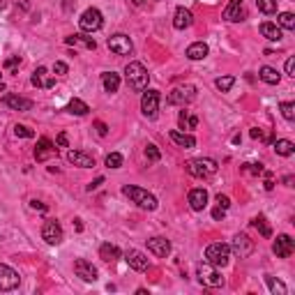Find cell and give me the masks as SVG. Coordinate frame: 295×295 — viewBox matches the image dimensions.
Instances as JSON below:
<instances>
[{
    "mask_svg": "<svg viewBox=\"0 0 295 295\" xmlns=\"http://www.w3.org/2000/svg\"><path fill=\"white\" fill-rule=\"evenodd\" d=\"M286 74H288V76H295V58H288V60H286Z\"/></svg>",
    "mask_w": 295,
    "mask_h": 295,
    "instance_id": "45",
    "label": "cell"
},
{
    "mask_svg": "<svg viewBox=\"0 0 295 295\" xmlns=\"http://www.w3.org/2000/svg\"><path fill=\"white\" fill-rule=\"evenodd\" d=\"M19 65H21V58H19V56H14V58H10V60H5V69H10V72H14Z\"/></svg>",
    "mask_w": 295,
    "mask_h": 295,
    "instance_id": "43",
    "label": "cell"
},
{
    "mask_svg": "<svg viewBox=\"0 0 295 295\" xmlns=\"http://www.w3.org/2000/svg\"><path fill=\"white\" fill-rule=\"evenodd\" d=\"M159 99H162V95H159V90H147L143 92L141 97V111L145 118H157V111H159Z\"/></svg>",
    "mask_w": 295,
    "mask_h": 295,
    "instance_id": "7",
    "label": "cell"
},
{
    "mask_svg": "<svg viewBox=\"0 0 295 295\" xmlns=\"http://www.w3.org/2000/svg\"><path fill=\"white\" fill-rule=\"evenodd\" d=\"M205 56H208V44H203V42H194V44L187 49L189 60H203Z\"/></svg>",
    "mask_w": 295,
    "mask_h": 295,
    "instance_id": "29",
    "label": "cell"
},
{
    "mask_svg": "<svg viewBox=\"0 0 295 295\" xmlns=\"http://www.w3.org/2000/svg\"><path fill=\"white\" fill-rule=\"evenodd\" d=\"M261 35L265 37V40H270V42H279V40H281V28H279L277 23L265 21V23H261Z\"/></svg>",
    "mask_w": 295,
    "mask_h": 295,
    "instance_id": "27",
    "label": "cell"
},
{
    "mask_svg": "<svg viewBox=\"0 0 295 295\" xmlns=\"http://www.w3.org/2000/svg\"><path fill=\"white\" fill-rule=\"evenodd\" d=\"M231 251L238 256V258H247V256H251V251H254V240H249V235H244V233H238V235L233 238Z\"/></svg>",
    "mask_w": 295,
    "mask_h": 295,
    "instance_id": "11",
    "label": "cell"
},
{
    "mask_svg": "<svg viewBox=\"0 0 295 295\" xmlns=\"http://www.w3.org/2000/svg\"><path fill=\"white\" fill-rule=\"evenodd\" d=\"M279 111H281V115H284L288 122H293L295 120V104L293 102H281L279 104Z\"/></svg>",
    "mask_w": 295,
    "mask_h": 295,
    "instance_id": "38",
    "label": "cell"
},
{
    "mask_svg": "<svg viewBox=\"0 0 295 295\" xmlns=\"http://www.w3.org/2000/svg\"><path fill=\"white\" fill-rule=\"evenodd\" d=\"M30 208H33V210H40V212L46 210V205L42 203V201H30Z\"/></svg>",
    "mask_w": 295,
    "mask_h": 295,
    "instance_id": "50",
    "label": "cell"
},
{
    "mask_svg": "<svg viewBox=\"0 0 295 295\" xmlns=\"http://www.w3.org/2000/svg\"><path fill=\"white\" fill-rule=\"evenodd\" d=\"M106 44H108V49H111L115 56H129V53L134 51V44H131V40L127 37V35H122V33L111 35Z\"/></svg>",
    "mask_w": 295,
    "mask_h": 295,
    "instance_id": "8",
    "label": "cell"
},
{
    "mask_svg": "<svg viewBox=\"0 0 295 295\" xmlns=\"http://www.w3.org/2000/svg\"><path fill=\"white\" fill-rule=\"evenodd\" d=\"M224 212H226L224 208H217V210L212 212V217H215V219H224Z\"/></svg>",
    "mask_w": 295,
    "mask_h": 295,
    "instance_id": "51",
    "label": "cell"
},
{
    "mask_svg": "<svg viewBox=\"0 0 295 295\" xmlns=\"http://www.w3.org/2000/svg\"><path fill=\"white\" fill-rule=\"evenodd\" d=\"M178 122H180V127L185 129H194V127L199 125V118L196 115H189V111H180V118H178Z\"/></svg>",
    "mask_w": 295,
    "mask_h": 295,
    "instance_id": "34",
    "label": "cell"
},
{
    "mask_svg": "<svg viewBox=\"0 0 295 295\" xmlns=\"http://www.w3.org/2000/svg\"><path fill=\"white\" fill-rule=\"evenodd\" d=\"M125 261L131 270H136V272H145L147 267H150V261H147V256L141 254L138 249H127L125 251Z\"/></svg>",
    "mask_w": 295,
    "mask_h": 295,
    "instance_id": "13",
    "label": "cell"
},
{
    "mask_svg": "<svg viewBox=\"0 0 295 295\" xmlns=\"http://www.w3.org/2000/svg\"><path fill=\"white\" fill-rule=\"evenodd\" d=\"M233 83H235V76H219V79L215 81L217 90H221V92H228L233 88Z\"/></svg>",
    "mask_w": 295,
    "mask_h": 295,
    "instance_id": "37",
    "label": "cell"
},
{
    "mask_svg": "<svg viewBox=\"0 0 295 295\" xmlns=\"http://www.w3.org/2000/svg\"><path fill=\"white\" fill-rule=\"evenodd\" d=\"M99 258L106 261V263H113V261H118L120 258V249L111 242H104L102 247H99Z\"/></svg>",
    "mask_w": 295,
    "mask_h": 295,
    "instance_id": "26",
    "label": "cell"
},
{
    "mask_svg": "<svg viewBox=\"0 0 295 295\" xmlns=\"http://www.w3.org/2000/svg\"><path fill=\"white\" fill-rule=\"evenodd\" d=\"M196 97V88L194 85H180V88H173V90L169 92V97H166V102L169 104H180V106H185V104H189Z\"/></svg>",
    "mask_w": 295,
    "mask_h": 295,
    "instance_id": "9",
    "label": "cell"
},
{
    "mask_svg": "<svg viewBox=\"0 0 295 295\" xmlns=\"http://www.w3.org/2000/svg\"><path fill=\"white\" fill-rule=\"evenodd\" d=\"M131 3H134V5H143V3H145V0H131Z\"/></svg>",
    "mask_w": 295,
    "mask_h": 295,
    "instance_id": "55",
    "label": "cell"
},
{
    "mask_svg": "<svg viewBox=\"0 0 295 295\" xmlns=\"http://www.w3.org/2000/svg\"><path fill=\"white\" fill-rule=\"evenodd\" d=\"M95 129H97V134H99V136H106V134H108V127L104 125V122H95Z\"/></svg>",
    "mask_w": 295,
    "mask_h": 295,
    "instance_id": "47",
    "label": "cell"
},
{
    "mask_svg": "<svg viewBox=\"0 0 295 295\" xmlns=\"http://www.w3.org/2000/svg\"><path fill=\"white\" fill-rule=\"evenodd\" d=\"M256 5L263 14H274L277 12V0H256Z\"/></svg>",
    "mask_w": 295,
    "mask_h": 295,
    "instance_id": "39",
    "label": "cell"
},
{
    "mask_svg": "<svg viewBox=\"0 0 295 295\" xmlns=\"http://www.w3.org/2000/svg\"><path fill=\"white\" fill-rule=\"evenodd\" d=\"M277 26L279 28H286V30H295V17L290 12H281L277 17Z\"/></svg>",
    "mask_w": 295,
    "mask_h": 295,
    "instance_id": "33",
    "label": "cell"
},
{
    "mask_svg": "<svg viewBox=\"0 0 295 295\" xmlns=\"http://www.w3.org/2000/svg\"><path fill=\"white\" fill-rule=\"evenodd\" d=\"M147 249L153 251L155 256H159V258H166V256L171 254V242L166 238H150L147 240Z\"/></svg>",
    "mask_w": 295,
    "mask_h": 295,
    "instance_id": "20",
    "label": "cell"
},
{
    "mask_svg": "<svg viewBox=\"0 0 295 295\" xmlns=\"http://www.w3.org/2000/svg\"><path fill=\"white\" fill-rule=\"evenodd\" d=\"M192 23H194L192 12L185 10V7H178L176 14H173V28H176V30H185V28H189Z\"/></svg>",
    "mask_w": 295,
    "mask_h": 295,
    "instance_id": "21",
    "label": "cell"
},
{
    "mask_svg": "<svg viewBox=\"0 0 295 295\" xmlns=\"http://www.w3.org/2000/svg\"><path fill=\"white\" fill-rule=\"evenodd\" d=\"M244 17H247V10H244L242 0H231L228 7L224 10V19H226V21H242Z\"/></svg>",
    "mask_w": 295,
    "mask_h": 295,
    "instance_id": "19",
    "label": "cell"
},
{
    "mask_svg": "<svg viewBox=\"0 0 295 295\" xmlns=\"http://www.w3.org/2000/svg\"><path fill=\"white\" fill-rule=\"evenodd\" d=\"M284 182H286V187H293V176H286Z\"/></svg>",
    "mask_w": 295,
    "mask_h": 295,
    "instance_id": "53",
    "label": "cell"
},
{
    "mask_svg": "<svg viewBox=\"0 0 295 295\" xmlns=\"http://www.w3.org/2000/svg\"><path fill=\"white\" fill-rule=\"evenodd\" d=\"M0 76H3V74H0Z\"/></svg>",
    "mask_w": 295,
    "mask_h": 295,
    "instance_id": "56",
    "label": "cell"
},
{
    "mask_svg": "<svg viewBox=\"0 0 295 295\" xmlns=\"http://www.w3.org/2000/svg\"><path fill=\"white\" fill-rule=\"evenodd\" d=\"M65 42H67V44L69 46H76V44H83V46H88V49H90V51H92V49H95V40H90V37H83V35H72V37H67V40H65Z\"/></svg>",
    "mask_w": 295,
    "mask_h": 295,
    "instance_id": "32",
    "label": "cell"
},
{
    "mask_svg": "<svg viewBox=\"0 0 295 295\" xmlns=\"http://www.w3.org/2000/svg\"><path fill=\"white\" fill-rule=\"evenodd\" d=\"M30 83H33L35 88H53V85H56V79H53V74H49L46 67H37L33 72Z\"/></svg>",
    "mask_w": 295,
    "mask_h": 295,
    "instance_id": "18",
    "label": "cell"
},
{
    "mask_svg": "<svg viewBox=\"0 0 295 295\" xmlns=\"http://www.w3.org/2000/svg\"><path fill=\"white\" fill-rule=\"evenodd\" d=\"M74 272H76V277L83 279V281H97V267L90 261H85V258L74 261Z\"/></svg>",
    "mask_w": 295,
    "mask_h": 295,
    "instance_id": "15",
    "label": "cell"
},
{
    "mask_svg": "<svg viewBox=\"0 0 295 295\" xmlns=\"http://www.w3.org/2000/svg\"><path fill=\"white\" fill-rule=\"evenodd\" d=\"M42 238L46 240V244H60L65 238L63 226H60L56 219H46L44 226H42Z\"/></svg>",
    "mask_w": 295,
    "mask_h": 295,
    "instance_id": "10",
    "label": "cell"
},
{
    "mask_svg": "<svg viewBox=\"0 0 295 295\" xmlns=\"http://www.w3.org/2000/svg\"><path fill=\"white\" fill-rule=\"evenodd\" d=\"M122 194H125L127 199H131V203H136L138 208H143V210H157V199L150 192H145V189L134 187V185H125Z\"/></svg>",
    "mask_w": 295,
    "mask_h": 295,
    "instance_id": "1",
    "label": "cell"
},
{
    "mask_svg": "<svg viewBox=\"0 0 295 295\" xmlns=\"http://www.w3.org/2000/svg\"><path fill=\"white\" fill-rule=\"evenodd\" d=\"M251 224H254V226L258 228V231H261L263 238H272V228H270V226L265 224V217H256V219L251 221Z\"/></svg>",
    "mask_w": 295,
    "mask_h": 295,
    "instance_id": "36",
    "label": "cell"
},
{
    "mask_svg": "<svg viewBox=\"0 0 295 295\" xmlns=\"http://www.w3.org/2000/svg\"><path fill=\"white\" fill-rule=\"evenodd\" d=\"M67 111H69V113H74V115H85L88 111H90V106H88L85 102H81V99H76V97H74L72 102H69Z\"/></svg>",
    "mask_w": 295,
    "mask_h": 295,
    "instance_id": "31",
    "label": "cell"
},
{
    "mask_svg": "<svg viewBox=\"0 0 295 295\" xmlns=\"http://www.w3.org/2000/svg\"><path fill=\"white\" fill-rule=\"evenodd\" d=\"M53 74H58V76H65V74H67V65L58 60V63L53 65Z\"/></svg>",
    "mask_w": 295,
    "mask_h": 295,
    "instance_id": "44",
    "label": "cell"
},
{
    "mask_svg": "<svg viewBox=\"0 0 295 295\" xmlns=\"http://www.w3.org/2000/svg\"><path fill=\"white\" fill-rule=\"evenodd\" d=\"M217 205H219V208H224V210H226L228 205H231V201H228V196H221V194H219V196H217Z\"/></svg>",
    "mask_w": 295,
    "mask_h": 295,
    "instance_id": "48",
    "label": "cell"
},
{
    "mask_svg": "<svg viewBox=\"0 0 295 295\" xmlns=\"http://www.w3.org/2000/svg\"><path fill=\"white\" fill-rule=\"evenodd\" d=\"M102 83H104V90H106V92H118L120 76L115 72H104L102 74Z\"/></svg>",
    "mask_w": 295,
    "mask_h": 295,
    "instance_id": "28",
    "label": "cell"
},
{
    "mask_svg": "<svg viewBox=\"0 0 295 295\" xmlns=\"http://www.w3.org/2000/svg\"><path fill=\"white\" fill-rule=\"evenodd\" d=\"M14 134H17V136H21V138H33L35 136V131L30 129V127H26V125H17V127H14Z\"/></svg>",
    "mask_w": 295,
    "mask_h": 295,
    "instance_id": "41",
    "label": "cell"
},
{
    "mask_svg": "<svg viewBox=\"0 0 295 295\" xmlns=\"http://www.w3.org/2000/svg\"><path fill=\"white\" fill-rule=\"evenodd\" d=\"M145 157H147V162H159V157H162V155H159L157 145H153V143H150V145L145 147Z\"/></svg>",
    "mask_w": 295,
    "mask_h": 295,
    "instance_id": "42",
    "label": "cell"
},
{
    "mask_svg": "<svg viewBox=\"0 0 295 295\" xmlns=\"http://www.w3.org/2000/svg\"><path fill=\"white\" fill-rule=\"evenodd\" d=\"M196 277H199L201 284L210 286V288H219V286L224 284V277H221V274L217 272V267L210 265L208 261H203V263L196 265Z\"/></svg>",
    "mask_w": 295,
    "mask_h": 295,
    "instance_id": "5",
    "label": "cell"
},
{
    "mask_svg": "<svg viewBox=\"0 0 295 295\" xmlns=\"http://www.w3.org/2000/svg\"><path fill=\"white\" fill-rule=\"evenodd\" d=\"M104 185V178H97L95 182H90V185H88V192H95V189H99Z\"/></svg>",
    "mask_w": 295,
    "mask_h": 295,
    "instance_id": "49",
    "label": "cell"
},
{
    "mask_svg": "<svg viewBox=\"0 0 295 295\" xmlns=\"http://www.w3.org/2000/svg\"><path fill=\"white\" fill-rule=\"evenodd\" d=\"M274 150H277L279 157H290V155L295 153V145L288 141V138H279V141L274 143Z\"/></svg>",
    "mask_w": 295,
    "mask_h": 295,
    "instance_id": "30",
    "label": "cell"
},
{
    "mask_svg": "<svg viewBox=\"0 0 295 295\" xmlns=\"http://www.w3.org/2000/svg\"><path fill=\"white\" fill-rule=\"evenodd\" d=\"M19 281H21V277H19L17 270L0 263V290H14L19 286Z\"/></svg>",
    "mask_w": 295,
    "mask_h": 295,
    "instance_id": "12",
    "label": "cell"
},
{
    "mask_svg": "<svg viewBox=\"0 0 295 295\" xmlns=\"http://www.w3.org/2000/svg\"><path fill=\"white\" fill-rule=\"evenodd\" d=\"M274 187V182H272V176H270V173H267V180H265V189L267 192H270V189Z\"/></svg>",
    "mask_w": 295,
    "mask_h": 295,
    "instance_id": "52",
    "label": "cell"
},
{
    "mask_svg": "<svg viewBox=\"0 0 295 295\" xmlns=\"http://www.w3.org/2000/svg\"><path fill=\"white\" fill-rule=\"evenodd\" d=\"M125 76H127V83H129L131 90H145L147 88V69L143 67L141 63H129L125 67Z\"/></svg>",
    "mask_w": 295,
    "mask_h": 295,
    "instance_id": "3",
    "label": "cell"
},
{
    "mask_svg": "<svg viewBox=\"0 0 295 295\" xmlns=\"http://www.w3.org/2000/svg\"><path fill=\"white\" fill-rule=\"evenodd\" d=\"M251 136H254V138H261V136H263L261 129H251Z\"/></svg>",
    "mask_w": 295,
    "mask_h": 295,
    "instance_id": "54",
    "label": "cell"
},
{
    "mask_svg": "<svg viewBox=\"0 0 295 295\" xmlns=\"http://www.w3.org/2000/svg\"><path fill=\"white\" fill-rule=\"evenodd\" d=\"M169 136H171V141L176 143L178 147H185V150H192V147H196V138L189 136V134H182V131L173 129Z\"/></svg>",
    "mask_w": 295,
    "mask_h": 295,
    "instance_id": "24",
    "label": "cell"
},
{
    "mask_svg": "<svg viewBox=\"0 0 295 295\" xmlns=\"http://www.w3.org/2000/svg\"><path fill=\"white\" fill-rule=\"evenodd\" d=\"M205 261L215 267H226L231 261V247L224 242H215L205 249Z\"/></svg>",
    "mask_w": 295,
    "mask_h": 295,
    "instance_id": "4",
    "label": "cell"
},
{
    "mask_svg": "<svg viewBox=\"0 0 295 295\" xmlns=\"http://www.w3.org/2000/svg\"><path fill=\"white\" fill-rule=\"evenodd\" d=\"M189 205H192V210H196V212L205 210V205H208V192H205V189H192V192H189Z\"/></svg>",
    "mask_w": 295,
    "mask_h": 295,
    "instance_id": "23",
    "label": "cell"
},
{
    "mask_svg": "<svg viewBox=\"0 0 295 295\" xmlns=\"http://www.w3.org/2000/svg\"><path fill=\"white\" fill-rule=\"evenodd\" d=\"M258 79H261L263 83H267V85H277L279 81H281V74H279L274 67H267L265 65V67L258 69Z\"/></svg>",
    "mask_w": 295,
    "mask_h": 295,
    "instance_id": "25",
    "label": "cell"
},
{
    "mask_svg": "<svg viewBox=\"0 0 295 295\" xmlns=\"http://www.w3.org/2000/svg\"><path fill=\"white\" fill-rule=\"evenodd\" d=\"M106 166H108V169H120V166H122V155H120V153L106 155Z\"/></svg>",
    "mask_w": 295,
    "mask_h": 295,
    "instance_id": "40",
    "label": "cell"
},
{
    "mask_svg": "<svg viewBox=\"0 0 295 295\" xmlns=\"http://www.w3.org/2000/svg\"><path fill=\"white\" fill-rule=\"evenodd\" d=\"M79 26H81V30H85V33H95V30H99L104 26L102 12L97 10V7L85 10L83 14H81V19H79Z\"/></svg>",
    "mask_w": 295,
    "mask_h": 295,
    "instance_id": "6",
    "label": "cell"
},
{
    "mask_svg": "<svg viewBox=\"0 0 295 295\" xmlns=\"http://www.w3.org/2000/svg\"><path fill=\"white\" fill-rule=\"evenodd\" d=\"M56 145H58V147H67V134H65V131H60V134H58Z\"/></svg>",
    "mask_w": 295,
    "mask_h": 295,
    "instance_id": "46",
    "label": "cell"
},
{
    "mask_svg": "<svg viewBox=\"0 0 295 295\" xmlns=\"http://www.w3.org/2000/svg\"><path fill=\"white\" fill-rule=\"evenodd\" d=\"M265 284L270 286V290H272L274 295H286L288 293V288L284 286V281H279V279H274V277H265Z\"/></svg>",
    "mask_w": 295,
    "mask_h": 295,
    "instance_id": "35",
    "label": "cell"
},
{
    "mask_svg": "<svg viewBox=\"0 0 295 295\" xmlns=\"http://www.w3.org/2000/svg\"><path fill=\"white\" fill-rule=\"evenodd\" d=\"M53 155H58L56 143H53L51 138L42 136L40 141H37V147H35V159H37V162H46V159L53 157Z\"/></svg>",
    "mask_w": 295,
    "mask_h": 295,
    "instance_id": "14",
    "label": "cell"
},
{
    "mask_svg": "<svg viewBox=\"0 0 295 295\" xmlns=\"http://www.w3.org/2000/svg\"><path fill=\"white\" fill-rule=\"evenodd\" d=\"M67 162L74 166H79V169H92L95 166V157L83 150H69L67 153Z\"/></svg>",
    "mask_w": 295,
    "mask_h": 295,
    "instance_id": "17",
    "label": "cell"
},
{
    "mask_svg": "<svg viewBox=\"0 0 295 295\" xmlns=\"http://www.w3.org/2000/svg\"><path fill=\"white\" fill-rule=\"evenodd\" d=\"M185 169L194 178H210L217 173V162L208 157H196V159H189L187 164H185Z\"/></svg>",
    "mask_w": 295,
    "mask_h": 295,
    "instance_id": "2",
    "label": "cell"
},
{
    "mask_svg": "<svg viewBox=\"0 0 295 295\" xmlns=\"http://www.w3.org/2000/svg\"><path fill=\"white\" fill-rule=\"evenodd\" d=\"M3 104L14 108V111H30V108H33V102H30V99L19 97V95H5L3 97Z\"/></svg>",
    "mask_w": 295,
    "mask_h": 295,
    "instance_id": "22",
    "label": "cell"
},
{
    "mask_svg": "<svg viewBox=\"0 0 295 295\" xmlns=\"http://www.w3.org/2000/svg\"><path fill=\"white\" fill-rule=\"evenodd\" d=\"M293 249H295V242L290 235H277V240H274V244H272V251L279 258H288V256L293 254Z\"/></svg>",
    "mask_w": 295,
    "mask_h": 295,
    "instance_id": "16",
    "label": "cell"
}]
</instances>
